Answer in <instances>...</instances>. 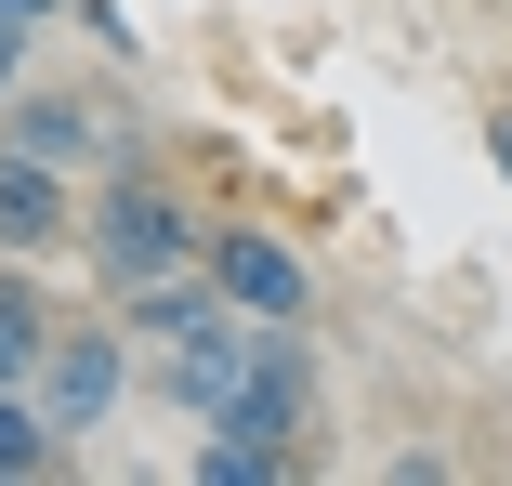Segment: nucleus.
I'll return each mask as SVG.
<instances>
[{
	"instance_id": "f257e3e1",
	"label": "nucleus",
	"mask_w": 512,
	"mask_h": 486,
	"mask_svg": "<svg viewBox=\"0 0 512 486\" xmlns=\"http://www.w3.org/2000/svg\"><path fill=\"white\" fill-rule=\"evenodd\" d=\"M79 263H92V289H158V276H184V263H211V224L184 211V184L171 171H92V198H79Z\"/></svg>"
},
{
	"instance_id": "f03ea898",
	"label": "nucleus",
	"mask_w": 512,
	"mask_h": 486,
	"mask_svg": "<svg viewBox=\"0 0 512 486\" xmlns=\"http://www.w3.org/2000/svg\"><path fill=\"white\" fill-rule=\"evenodd\" d=\"M27 395L53 408V434L79 447V434H106L132 395H145V342L119 329V303L106 316H53V342H40V381H27Z\"/></svg>"
},
{
	"instance_id": "7ed1b4c3",
	"label": "nucleus",
	"mask_w": 512,
	"mask_h": 486,
	"mask_svg": "<svg viewBox=\"0 0 512 486\" xmlns=\"http://www.w3.org/2000/svg\"><path fill=\"white\" fill-rule=\"evenodd\" d=\"M237 381H250V316H237V303H224V316H197L184 342H158V355H145V395H158V408H184V421H211Z\"/></svg>"
},
{
	"instance_id": "20e7f679",
	"label": "nucleus",
	"mask_w": 512,
	"mask_h": 486,
	"mask_svg": "<svg viewBox=\"0 0 512 486\" xmlns=\"http://www.w3.org/2000/svg\"><path fill=\"white\" fill-rule=\"evenodd\" d=\"M211 289L237 316H316V263H302L276 224H211Z\"/></svg>"
},
{
	"instance_id": "39448f33",
	"label": "nucleus",
	"mask_w": 512,
	"mask_h": 486,
	"mask_svg": "<svg viewBox=\"0 0 512 486\" xmlns=\"http://www.w3.org/2000/svg\"><path fill=\"white\" fill-rule=\"evenodd\" d=\"M106 106L92 92H66V79H14L0 92V145H27V158H53V171H106Z\"/></svg>"
},
{
	"instance_id": "423d86ee",
	"label": "nucleus",
	"mask_w": 512,
	"mask_h": 486,
	"mask_svg": "<svg viewBox=\"0 0 512 486\" xmlns=\"http://www.w3.org/2000/svg\"><path fill=\"white\" fill-rule=\"evenodd\" d=\"M0 250H27V263L79 250V171H53V158H27V145H0Z\"/></svg>"
},
{
	"instance_id": "0eeeda50",
	"label": "nucleus",
	"mask_w": 512,
	"mask_h": 486,
	"mask_svg": "<svg viewBox=\"0 0 512 486\" xmlns=\"http://www.w3.org/2000/svg\"><path fill=\"white\" fill-rule=\"evenodd\" d=\"M316 447H276V434H237V421H197L184 447V486H302Z\"/></svg>"
},
{
	"instance_id": "6e6552de",
	"label": "nucleus",
	"mask_w": 512,
	"mask_h": 486,
	"mask_svg": "<svg viewBox=\"0 0 512 486\" xmlns=\"http://www.w3.org/2000/svg\"><path fill=\"white\" fill-rule=\"evenodd\" d=\"M197 316H224V289H211V263H184V276H158V289H119V329L158 355V342H184Z\"/></svg>"
},
{
	"instance_id": "1a4fd4ad",
	"label": "nucleus",
	"mask_w": 512,
	"mask_h": 486,
	"mask_svg": "<svg viewBox=\"0 0 512 486\" xmlns=\"http://www.w3.org/2000/svg\"><path fill=\"white\" fill-rule=\"evenodd\" d=\"M79 447L53 434V408L27 395V381H0V486H40V473H66Z\"/></svg>"
},
{
	"instance_id": "9d476101",
	"label": "nucleus",
	"mask_w": 512,
	"mask_h": 486,
	"mask_svg": "<svg viewBox=\"0 0 512 486\" xmlns=\"http://www.w3.org/2000/svg\"><path fill=\"white\" fill-rule=\"evenodd\" d=\"M66 27H79L92 53H119V66L145 53V27H132V0H66Z\"/></svg>"
},
{
	"instance_id": "9b49d317",
	"label": "nucleus",
	"mask_w": 512,
	"mask_h": 486,
	"mask_svg": "<svg viewBox=\"0 0 512 486\" xmlns=\"http://www.w3.org/2000/svg\"><path fill=\"white\" fill-rule=\"evenodd\" d=\"M14 79H27V14L0 0V92H14Z\"/></svg>"
},
{
	"instance_id": "f8f14e48",
	"label": "nucleus",
	"mask_w": 512,
	"mask_h": 486,
	"mask_svg": "<svg viewBox=\"0 0 512 486\" xmlns=\"http://www.w3.org/2000/svg\"><path fill=\"white\" fill-rule=\"evenodd\" d=\"M486 171H499V184H512V106H499V119H486Z\"/></svg>"
},
{
	"instance_id": "ddd939ff",
	"label": "nucleus",
	"mask_w": 512,
	"mask_h": 486,
	"mask_svg": "<svg viewBox=\"0 0 512 486\" xmlns=\"http://www.w3.org/2000/svg\"><path fill=\"white\" fill-rule=\"evenodd\" d=\"M14 14H27V27H53V14H66V0H14Z\"/></svg>"
},
{
	"instance_id": "4468645a",
	"label": "nucleus",
	"mask_w": 512,
	"mask_h": 486,
	"mask_svg": "<svg viewBox=\"0 0 512 486\" xmlns=\"http://www.w3.org/2000/svg\"><path fill=\"white\" fill-rule=\"evenodd\" d=\"M499 460H512V447H499Z\"/></svg>"
}]
</instances>
